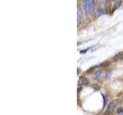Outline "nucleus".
Returning a JSON list of instances; mask_svg holds the SVG:
<instances>
[{"label": "nucleus", "mask_w": 123, "mask_h": 115, "mask_svg": "<svg viewBox=\"0 0 123 115\" xmlns=\"http://www.w3.org/2000/svg\"><path fill=\"white\" fill-rule=\"evenodd\" d=\"M84 9L86 13H90L94 8L93 0H83Z\"/></svg>", "instance_id": "obj_1"}, {"label": "nucleus", "mask_w": 123, "mask_h": 115, "mask_svg": "<svg viewBox=\"0 0 123 115\" xmlns=\"http://www.w3.org/2000/svg\"><path fill=\"white\" fill-rule=\"evenodd\" d=\"M118 100H114V101H112L109 104V106H108L105 113L106 114H109L111 111H112L115 108V107L118 106Z\"/></svg>", "instance_id": "obj_2"}, {"label": "nucleus", "mask_w": 123, "mask_h": 115, "mask_svg": "<svg viewBox=\"0 0 123 115\" xmlns=\"http://www.w3.org/2000/svg\"><path fill=\"white\" fill-rule=\"evenodd\" d=\"M105 0H98V3H97V7H98V11L100 12H102V11L104 10V8H105Z\"/></svg>", "instance_id": "obj_3"}, {"label": "nucleus", "mask_w": 123, "mask_h": 115, "mask_svg": "<svg viewBox=\"0 0 123 115\" xmlns=\"http://www.w3.org/2000/svg\"><path fill=\"white\" fill-rule=\"evenodd\" d=\"M111 7V0H106L105 3V9L107 12H110Z\"/></svg>", "instance_id": "obj_4"}, {"label": "nucleus", "mask_w": 123, "mask_h": 115, "mask_svg": "<svg viewBox=\"0 0 123 115\" xmlns=\"http://www.w3.org/2000/svg\"><path fill=\"white\" fill-rule=\"evenodd\" d=\"M88 81L86 78H84V77H80L79 80V84H81V85H86V84H88Z\"/></svg>", "instance_id": "obj_5"}, {"label": "nucleus", "mask_w": 123, "mask_h": 115, "mask_svg": "<svg viewBox=\"0 0 123 115\" xmlns=\"http://www.w3.org/2000/svg\"><path fill=\"white\" fill-rule=\"evenodd\" d=\"M102 75V70H97V71H95V73H94V75H93V78L94 80H98L99 78H100V76H101Z\"/></svg>", "instance_id": "obj_6"}, {"label": "nucleus", "mask_w": 123, "mask_h": 115, "mask_svg": "<svg viewBox=\"0 0 123 115\" xmlns=\"http://www.w3.org/2000/svg\"><path fill=\"white\" fill-rule=\"evenodd\" d=\"M113 60L115 61H118V60H123V52H121L118 53L117 55L114 57Z\"/></svg>", "instance_id": "obj_7"}, {"label": "nucleus", "mask_w": 123, "mask_h": 115, "mask_svg": "<svg viewBox=\"0 0 123 115\" xmlns=\"http://www.w3.org/2000/svg\"><path fill=\"white\" fill-rule=\"evenodd\" d=\"M121 3H122V2H120V1L115 2V4H114V6H113V11H115V9H118L119 6H120V5H121Z\"/></svg>", "instance_id": "obj_8"}, {"label": "nucleus", "mask_w": 123, "mask_h": 115, "mask_svg": "<svg viewBox=\"0 0 123 115\" xmlns=\"http://www.w3.org/2000/svg\"><path fill=\"white\" fill-rule=\"evenodd\" d=\"M117 113L118 114H123V108L122 107H119L117 109Z\"/></svg>", "instance_id": "obj_9"}, {"label": "nucleus", "mask_w": 123, "mask_h": 115, "mask_svg": "<svg viewBox=\"0 0 123 115\" xmlns=\"http://www.w3.org/2000/svg\"><path fill=\"white\" fill-rule=\"evenodd\" d=\"M103 98H104V104H103V107H105V105H106V103H107V98L105 96H103Z\"/></svg>", "instance_id": "obj_10"}, {"label": "nucleus", "mask_w": 123, "mask_h": 115, "mask_svg": "<svg viewBox=\"0 0 123 115\" xmlns=\"http://www.w3.org/2000/svg\"><path fill=\"white\" fill-rule=\"evenodd\" d=\"M88 49L89 48H88V49H85V50H82V51H80V53L81 54H84V53H86L88 51Z\"/></svg>", "instance_id": "obj_11"}, {"label": "nucleus", "mask_w": 123, "mask_h": 115, "mask_svg": "<svg viewBox=\"0 0 123 115\" xmlns=\"http://www.w3.org/2000/svg\"><path fill=\"white\" fill-rule=\"evenodd\" d=\"M122 102H123V98H122Z\"/></svg>", "instance_id": "obj_12"}]
</instances>
